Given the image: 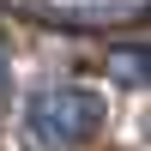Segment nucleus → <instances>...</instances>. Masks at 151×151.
Here are the masks:
<instances>
[{
	"label": "nucleus",
	"mask_w": 151,
	"mask_h": 151,
	"mask_svg": "<svg viewBox=\"0 0 151 151\" xmlns=\"http://www.w3.org/2000/svg\"><path fill=\"white\" fill-rule=\"evenodd\" d=\"M97 127H103V97L97 91H85V85H48V91H36L24 103L18 139H24V151H73Z\"/></svg>",
	"instance_id": "f257e3e1"
},
{
	"label": "nucleus",
	"mask_w": 151,
	"mask_h": 151,
	"mask_svg": "<svg viewBox=\"0 0 151 151\" xmlns=\"http://www.w3.org/2000/svg\"><path fill=\"white\" fill-rule=\"evenodd\" d=\"M109 79L133 85V91H151V42H115L109 48Z\"/></svg>",
	"instance_id": "f03ea898"
},
{
	"label": "nucleus",
	"mask_w": 151,
	"mask_h": 151,
	"mask_svg": "<svg viewBox=\"0 0 151 151\" xmlns=\"http://www.w3.org/2000/svg\"><path fill=\"white\" fill-rule=\"evenodd\" d=\"M12 97V55H6V42H0V103Z\"/></svg>",
	"instance_id": "7ed1b4c3"
}]
</instances>
